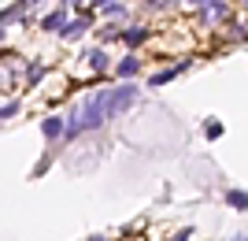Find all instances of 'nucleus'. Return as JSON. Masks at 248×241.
<instances>
[{"label":"nucleus","mask_w":248,"mask_h":241,"mask_svg":"<svg viewBox=\"0 0 248 241\" xmlns=\"http://www.w3.org/2000/svg\"><path fill=\"white\" fill-rule=\"evenodd\" d=\"M89 241H104V238H89Z\"/></svg>","instance_id":"17"},{"label":"nucleus","mask_w":248,"mask_h":241,"mask_svg":"<svg viewBox=\"0 0 248 241\" xmlns=\"http://www.w3.org/2000/svg\"><path fill=\"white\" fill-rule=\"evenodd\" d=\"M63 22H67V11H52V15H45L41 19V30H63Z\"/></svg>","instance_id":"5"},{"label":"nucleus","mask_w":248,"mask_h":241,"mask_svg":"<svg viewBox=\"0 0 248 241\" xmlns=\"http://www.w3.org/2000/svg\"><path fill=\"white\" fill-rule=\"evenodd\" d=\"M89 26H93V15H78L74 22H63V30H60V33L67 37V41H74V37H82Z\"/></svg>","instance_id":"2"},{"label":"nucleus","mask_w":248,"mask_h":241,"mask_svg":"<svg viewBox=\"0 0 248 241\" xmlns=\"http://www.w3.org/2000/svg\"><path fill=\"white\" fill-rule=\"evenodd\" d=\"M4 22H8V11H0V26H4Z\"/></svg>","instance_id":"16"},{"label":"nucleus","mask_w":248,"mask_h":241,"mask_svg":"<svg viewBox=\"0 0 248 241\" xmlns=\"http://www.w3.org/2000/svg\"><path fill=\"white\" fill-rule=\"evenodd\" d=\"M189 238H193V234H189V230H182V234H178L174 241H189Z\"/></svg>","instance_id":"13"},{"label":"nucleus","mask_w":248,"mask_h":241,"mask_svg":"<svg viewBox=\"0 0 248 241\" xmlns=\"http://www.w3.org/2000/svg\"><path fill=\"white\" fill-rule=\"evenodd\" d=\"M182 71H186V63H178V67H167V71H155L152 78H148V85H152V89H155V85L170 82V78H174V74H182Z\"/></svg>","instance_id":"4"},{"label":"nucleus","mask_w":248,"mask_h":241,"mask_svg":"<svg viewBox=\"0 0 248 241\" xmlns=\"http://www.w3.org/2000/svg\"><path fill=\"white\" fill-rule=\"evenodd\" d=\"M245 8H248V0H245Z\"/></svg>","instance_id":"19"},{"label":"nucleus","mask_w":248,"mask_h":241,"mask_svg":"<svg viewBox=\"0 0 248 241\" xmlns=\"http://www.w3.org/2000/svg\"><path fill=\"white\" fill-rule=\"evenodd\" d=\"M148 4H155V0H148Z\"/></svg>","instance_id":"18"},{"label":"nucleus","mask_w":248,"mask_h":241,"mask_svg":"<svg viewBox=\"0 0 248 241\" xmlns=\"http://www.w3.org/2000/svg\"><path fill=\"white\" fill-rule=\"evenodd\" d=\"M226 200L233 204V208H248V193H241V189H230Z\"/></svg>","instance_id":"9"},{"label":"nucleus","mask_w":248,"mask_h":241,"mask_svg":"<svg viewBox=\"0 0 248 241\" xmlns=\"http://www.w3.org/2000/svg\"><path fill=\"white\" fill-rule=\"evenodd\" d=\"M41 134H45V137H60V134H63V119H60V115H48V119L41 123Z\"/></svg>","instance_id":"6"},{"label":"nucleus","mask_w":248,"mask_h":241,"mask_svg":"<svg viewBox=\"0 0 248 241\" xmlns=\"http://www.w3.org/2000/svg\"><path fill=\"white\" fill-rule=\"evenodd\" d=\"M119 37H123V41L134 48V45H145V41H148V30H145V26H130V30H123Z\"/></svg>","instance_id":"3"},{"label":"nucleus","mask_w":248,"mask_h":241,"mask_svg":"<svg viewBox=\"0 0 248 241\" xmlns=\"http://www.w3.org/2000/svg\"><path fill=\"white\" fill-rule=\"evenodd\" d=\"M89 67H93V71H108V52H104V48H93V52H89Z\"/></svg>","instance_id":"8"},{"label":"nucleus","mask_w":248,"mask_h":241,"mask_svg":"<svg viewBox=\"0 0 248 241\" xmlns=\"http://www.w3.org/2000/svg\"><path fill=\"white\" fill-rule=\"evenodd\" d=\"M204 4H211V0H193V8H204Z\"/></svg>","instance_id":"15"},{"label":"nucleus","mask_w":248,"mask_h":241,"mask_svg":"<svg viewBox=\"0 0 248 241\" xmlns=\"http://www.w3.org/2000/svg\"><path fill=\"white\" fill-rule=\"evenodd\" d=\"M15 112H19V100H11V104H4V108H0V119H11Z\"/></svg>","instance_id":"10"},{"label":"nucleus","mask_w":248,"mask_h":241,"mask_svg":"<svg viewBox=\"0 0 248 241\" xmlns=\"http://www.w3.org/2000/svg\"><path fill=\"white\" fill-rule=\"evenodd\" d=\"M26 78H30V82H37V78H41V63H30V71H26Z\"/></svg>","instance_id":"11"},{"label":"nucleus","mask_w":248,"mask_h":241,"mask_svg":"<svg viewBox=\"0 0 248 241\" xmlns=\"http://www.w3.org/2000/svg\"><path fill=\"white\" fill-rule=\"evenodd\" d=\"M100 100H104V119H115V115H123L126 108H134L137 89L130 82H123L119 89H100Z\"/></svg>","instance_id":"1"},{"label":"nucleus","mask_w":248,"mask_h":241,"mask_svg":"<svg viewBox=\"0 0 248 241\" xmlns=\"http://www.w3.org/2000/svg\"><path fill=\"white\" fill-rule=\"evenodd\" d=\"M89 4H93V8H104V4H111V0H89Z\"/></svg>","instance_id":"14"},{"label":"nucleus","mask_w":248,"mask_h":241,"mask_svg":"<svg viewBox=\"0 0 248 241\" xmlns=\"http://www.w3.org/2000/svg\"><path fill=\"white\" fill-rule=\"evenodd\" d=\"M204 134H207V137H218V134H222V126H218V123H207Z\"/></svg>","instance_id":"12"},{"label":"nucleus","mask_w":248,"mask_h":241,"mask_svg":"<svg viewBox=\"0 0 248 241\" xmlns=\"http://www.w3.org/2000/svg\"><path fill=\"white\" fill-rule=\"evenodd\" d=\"M137 71H141V63H137L134 60V56H126V60L123 63H119V78H134V74Z\"/></svg>","instance_id":"7"}]
</instances>
